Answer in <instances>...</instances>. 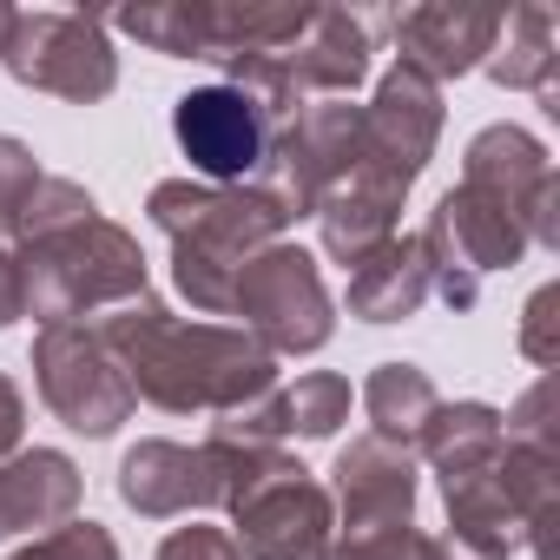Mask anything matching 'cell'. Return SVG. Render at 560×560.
I'll use <instances>...</instances> for the list:
<instances>
[{"label":"cell","instance_id":"6","mask_svg":"<svg viewBox=\"0 0 560 560\" xmlns=\"http://www.w3.org/2000/svg\"><path fill=\"white\" fill-rule=\"evenodd\" d=\"M34 383H40V402L80 429V435H113L139 396H132V376L119 370V357L106 350L100 324L80 317V324H47L34 337Z\"/></svg>","mask_w":560,"mask_h":560},{"label":"cell","instance_id":"1","mask_svg":"<svg viewBox=\"0 0 560 560\" xmlns=\"http://www.w3.org/2000/svg\"><path fill=\"white\" fill-rule=\"evenodd\" d=\"M93 324L132 376V396L165 416H237L277 389V363L257 337L224 324H185L159 298H132Z\"/></svg>","mask_w":560,"mask_h":560},{"label":"cell","instance_id":"13","mask_svg":"<svg viewBox=\"0 0 560 560\" xmlns=\"http://www.w3.org/2000/svg\"><path fill=\"white\" fill-rule=\"evenodd\" d=\"M402 67H416L422 80H462L488 60L494 34H501V8H468V0H422L389 21Z\"/></svg>","mask_w":560,"mask_h":560},{"label":"cell","instance_id":"15","mask_svg":"<svg viewBox=\"0 0 560 560\" xmlns=\"http://www.w3.org/2000/svg\"><path fill=\"white\" fill-rule=\"evenodd\" d=\"M350 422V383L343 376H330V370H311V376H298V383H284V389H270V396H257L250 409H237V416H218V442H244V448H277L284 435H304V442H324V435H337Z\"/></svg>","mask_w":560,"mask_h":560},{"label":"cell","instance_id":"8","mask_svg":"<svg viewBox=\"0 0 560 560\" xmlns=\"http://www.w3.org/2000/svg\"><path fill=\"white\" fill-rule=\"evenodd\" d=\"M330 488L277 448V462L231 501V540L244 560H317L330 547Z\"/></svg>","mask_w":560,"mask_h":560},{"label":"cell","instance_id":"29","mask_svg":"<svg viewBox=\"0 0 560 560\" xmlns=\"http://www.w3.org/2000/svg\"><path fill=\"white\" fill-rule=\"evenodd\" d=\"M159 560H244V553H237V540H231V527H205V521H191V527H178V534H165V547H159Z\"/></svg>","mask_w":560,"mask_h":560},{"label":"cell","instance_id":"24","mask_svg":"<svg viewBox=\"0 0 560 560\" xmlns=\"http://www.w3.org/2000/svg\"><path fill=\"white\" fill-rule=\"evenodd\" d=\"M119 34H132L152 54L172 60H205V0H145L119 14Z\"/></svg>","mask_w":560,"mask_h":560},{"label":"cell","instance_id":"12","mask_svg":"<svg viewBox=\"0 0 560 560\" xmlns=\"http://www.w3.org/2000/svg\"><path fill=\"white\" fill-rule=\"evenodd\" d=\"M435 139H442V86L396 60L383 73L376 100L363 106V165L396 185H416Z\"/></svg>","mask_w":560,"mask_h":560},{"label":"cell","instance_id":"5","mask_svg":"<svg viewBox=\"0 0 560 560\" xmlns=\"http://www.w3.org/2000/svg\"><path fill=\"white\" fill-rule=\"evenodd\" d=\"M231 317H244V337H257L270 357H311L337 330V304L324 291V270L298 244H264L231 291Z\"/></svg>","mask_w":560,"mask_h":560},{"label":"cell","instance_id":"32","mask_svg":"<svg viewBox=\"0 0 560 560\" xmlns=\"http://www.w3.org/2000/svg\"><path fill=\"white\" fill-rule=\"evenodd\" d=\"M442 560H508V553H488V547H468V540H448L442 534Z\"/></svg>","mask_w":560,"mask_h":560},{"label":"cell","instance_id":"18","mask_svg":"<svg viewBox=\"0 0 560 560\" xmlns=\"http://www.w3.org/2000/svg\"><path fill=\"white\" fill-rule=\"evenodd\" d=\"M119 501L132 514H145V521H172V514L218 508L211 468L185 442H139V448H126V462H119Z\"/></svg>","mask_w":560,"mask_h":560},{"label":"cell","instance_id":"22","mask_svg":"<svg viewBox=\"0 0 560 560\" xmlns=\"http://www.w3.org/2000/svg\"><path fill=\"white\" fill-rule=\"evenodd\" d=\"M416 455L435 462V475H462L501 455V409L494 402H435L429 429L416 435Z\"/></svg>","mask_w":560,"mask_h":560},{"label":"cell","instance_id":"2","mask_svg":"<svg viewBox=\"0 0 560 560\" xmlns=\"http://www.w3.org/2000/svg\"><path fill=\"white\" fill-rule=\"evenodd\" d=\"M145 211L172 237V284L205 317H231L237 270L264 244L284 237V211H277L257 185H191V178H165V185H152Z\"/></svg>","mask_w":560,"mask_h":560},{"label":"cell","instance_id":"23","mask_svg":"<svg viewBox=\"0 0 560 560\" xmlns=\"http://www.w3.org/2000/svg\"><path fill=\"white\" fill-rule=\"evenodd\" d=\"M435 383H429V370H416V363H383L370 383H363V416L376 422L370 435H383V442H396V448H409L416 455V435L429 429V416H435Z\"/></svg>","mask_w":560,"mask_h":560},{"label":"cell","instance_id":"3","mask_svg":"<svg viewBox=\"0 0 560 560\" xmlns=\"http://www.w3.org/2000/svg\"><path fill=\"white\" fill-rule=\"evenodd\" d=\"M21 298L27 317L40 324H80V317H106L132 298H145V250L132 231H119L113 218H86L60 237L21 244Z\"/></svg>","mask_w":560,"mask_h":560},{"label":"cell","instance_id":"31","mask_svg":"<svg viewBox=\"0 0 560 560\" xmlns=\"http://www.w3.org/2000/svg\"><path fill=\"white\" fill-rule=\"evenodd\" d=\"M14 317H27V298H21V264H14V250H0V330H8Z\"/></svg>","mask_w":560,"mask_h":560},{"label":"cell","instance_id":"16","mask_svg":"<svg viewBox=\"0 0 560 560\" xmlns=\"http://www.w3.org/2000/svg\"><path fill=\"white\" fill-rule=\"evenodd\" d=\"M402 198H409V185H396V178L357 165V172L337 178V185L317 198V211H311L317 231H324V250H330L337 264H363L376 244L396 237V211H402Z\"/></svg>","mask_w":560,"mask_h":560},{"label":"cell","instance_id":"33","mask_svg":"<svg viewBox=\"0 0 560 560\" xmlns=\"http://www.w3.org/2000/svg\"><path fill=\"white\" fill-rule=\"evenodd\" d=\"M14 21H21V8H8V0H0V54H8V40H14Z\"/></svg>","mask_w":560,"mask_h":560},{"label":"cell","instance_id":"19","mask_svg":"<svg viewBox=\"0 0 560 560\" xmlns=\"http://www.w3.org/2000/svg\"><path fill=\"white\" fill-rule=\"evenodd\" d=\"M86 481L73 468V455L60 448H27L0 462V540L27 534V527H67L80 508Z\"/></svg>","mask_w":560,"mask_h":560},{"label":"cell","instance_id":"21","mask_svg":"<svg viewBox=\"0 0 560 560\" xmlns=\"http://www.w3.org/2000/svg\"><path fill=\"white\" fill-rule=\"evenodd\" d=\"M488 80L508 86V93H547L560 86L553 67H560V21L540 0H521V8H501V34L488 47Z\"/></svg>","mask_w":560,"mask_h":560},{"label":"cell","instance_id":"10","mask_svg":"<svg viewBox=\"0 0 560 560\" xmlns=\"http://www.w3.org/2000/svg\"><path fill=\"white\" fill-rule=\"evenodd\" d=\"M462 185L501 198L527 244L540 250H560V178L547 165V145L527 132V126H481L468 139V159H462Z\"/></svg>","mask_w":560,"mask_h":560},{"label":"cell","instance_id":"9","mask_svg":"<svg viewBox=\"0 0 560 560\" xmlns=\"http://www.w3.org/2000/svg\"><path fill=\"white\" fill-rule=\"evenodd\" d=\"M0 67H8L21 86L73 100V106H93V100H106L119 86V54H113L100 14H47V8L21 14Z\"/></svg>","mask_w":560,"mask_h":560},{"label":"cell","instance_id":"7","mask_svg":"<svg viewBox=\"0 0 560 560\" xmlns=\"http://www.w3.org/2000/svg\"><path fill=\"white\" fill-rule=\"evenodd\" d=\"M363 165V106H311V113H298L291 126H277L270 132V152H264V165H257V191L284 211V224H298V218H311L317 211V198L337 185V178H350Z\"/></svg>","mask_w":560,"mask_h":560},{"label":"cell","instance_id":"26","mask_svg":"<svg viewBox=\"0 0 560 560\" xmlns=\"http://www.w3.org/2000/svg\"><path fill=\"white\" fill-rule=\"evenodd\" d=\"M8 560H119V540L100 521H67V527L27 540L21 553H8Z\"/></svg>","mask_w":560,"mask_h":560},{"label":"cell","instance_id":"14","mask_svg":"<svg viewBox=\"0 0 560 560\" xmlns=\"http://www.w3.org/2000/svg\"><path fill=\"white\" fill-rule=\"evenodd\" d=\"M330 475H337L330 508H343V534H376V527L416 521V455L409 448L363 435L337 455Z\"/></svg>","mask_w":560,"mask_h":560},{"label":"cell","instance_id":"20","mask_svg":"<svg viewBox=\"0 0 560 560\" xmlns=\"http://www.w3.org/2000/svg\"><path fill=\"white\" fill-rule=\"evenodd\" d=\"M429 304V264L416 237L376 244L363 264H350V317L363 324H402Z\"/></svg>","mask_w":560,"mask_h":560},{"label":"cell","instance_id":"17","mask_svg":"<svg viewBox=\"0 0 560 560\" xmlns=\"http://www.w3.org/2000/svg\"><path fill=\"white\" fill-rule=\"evenodd\" d=\"M376 54V21L350 8H311V27L284 54V73L298 93H357Z\"/></svg>","mask_w":560,"mask_h":560},{"label":"cell","instance_id":"30","mask_svg":"<svg viewBox=\"0 0 560 560\" xmlns=\"http://www.w3.org/2000/svg\"><path fill=\"white\" fill-rule=\"evenodd\" d=\"M21 429H27V396H21V383L8 370H0V462L21 448Z\"/></svg>","mask_w":560,"mask_h":560},{"label":"cell","instance_id":"4","mask_svg":"<svg viewBox=\"0 0 560 560\" xmlns=\"http://www.w3.org/2000/svg\"><path fill=\"white\" fill-rule=\"evenodd\" d=\"M416 244H422V264H429V298H442L448 311H475L481 277L514 270L521 250H527V231L501 198H488L475 185H455V191H442V205L429 211Z\"/></svg>","mask_w":560,"mask_h":560},{"label":"cell","instance_id":"11","mask_svg":"<svg viewBox=\"0 0 560 560\" xmlns=\"http://www.w3.org/2000/svg\"><path fill=\"white\" fill-rule=\"evenodd\" d=\"M172 139L205 185H250L270 152V119L237 86H198L172 106Z\"/></svg>","mask_w":560,"mask_h":560},{"label":"cell","instance_id":"25","mask_svg":"<svg viewBox=\"0 0 560 560\" xmlns=\"http://www.w3.org/2000/svg\"><path fill=\"white\" fill-rule=\"evenodd\" d=\"M93 211H100V205H93V191H86L80 178L40 172L34 198L21 205V224H14V250H21V244H40V237H60V231H73V224H86Z\"/></svg>","mask_w":560,"mask_h":560},{"label":"cell","instance_id":"34","mask_svg":"<svg viewBox=\"0 0 560 560\" xmlns=\"http://www.w3.org/2000/svg\"><path fill=\"white\" fill-rule=\"evenodd\" d=\"M317 560H357V553H350V547H343V540H337V547H324V553H317Z\"/></svg>","mask_w":560,"mask_h":560},{"label":"cell","instance_id":"27","mask_svg":"<svg viewBox=\"0 0 560 560\" xmlns=\"http://www.w3.org/2000/svg\"><path fill=\"white\" fill-rule=\"evenodd\" d=\"M34 185H40L34 152L0 132V244H14V224H21V205L34 198Z\"/></svg>","mask_w":560,"mask_h":560},{"label":"cell","instance_id":"28","mask_svg":"<svg viewBox=\"0 0 560 560\" xmlns=\"http://www.w3.org/2000/svg\"><path fill=\"white\" fill-rule=\"evenodd\" d=\"M560 291L553 284H540L534 298H527V317H521V357L527 363H540V370H553L560 363Z\"/></svg>","mask_w":560,"mask_h":560}]
</instances>
